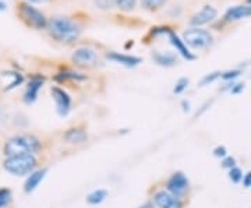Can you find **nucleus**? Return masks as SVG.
Returning <instances> with one entry per match:
<instances>
[{"label": "nucleus", "mask_w": 251, "mask_h": 208, "mask_svg": "<svg viewBox=\"0 0 251 208\" xmlns=\"http://www.w3.org/2000/svg\"><path fill=\"white\" fill-rule=\"evenodd\" d=\"M50 36L62 42V44H72L81 34V27L73 21L72 18L63 17V16H54L49 18L48 28Z\"/></svg>", "instance_id": "obj_1"}, {"label": "nucleus", "mask_w": 251, "mask_h": 208, "mask_svg": "<svg viewBox=\"0 0 251 208\" xmlns=\"http://www.w3.org/2000/svg\"><path fill=\"white\" fill-rule=\"evenodd\" d=\"M39 148H41V143L36 137L23 134V136H16L10 138L4 145V154L7 156L27 154L34 155L39 151Z\"/></svg>", "instance_id": "obj_2"}, {"label": "nucleus", "mask_w": 251, "mask_h": 208, "mask_svg": "<svg viewBox=\"0 0 251 208\" xmlns=\"http://www.w3.org/2000/svg\"><path fill=\"white\" fill-rule=\"evenodd\" d=\"M17 7L18 16L28 27L35 28V29H46L48 28L49 20L46 18V16L41 10H38L27 1H21Z\"/></svg>", "instance_id": "obj_3"}, {"label": "nucleus", "mask_w": 251, "mask_h": 208, "mask_svg": "<svg viewBox=\"0 0 251 208\" xmlns=\"http://www.w3.org/2000/svg\"><path fill=\"white\" fill-rule=\"evenodd\" d=\"M35 156L29 154L7 156L6 161H4V169L7 172L16 175V176H23V175L32 173V171L35 169Z\"/></svg>", "instance_id": "obj_4"}, {"label": "nucleus", "mask_w": 251, "mask_h": 208, "mask_svg": "<svg viewBox=\"0 0 251 208\" xmlns=\"http://www.w3.org/2000/svg\"><path fill=\"white\" fill-rule=\"evenodd\" d=\"M184 44L193 49H204L212 44V35L209 31L202 28H190L183 34Z\"/></svg>", "instance_id": "obj_5"}, {"label": "nucleus", "mask_w": 251, "mask_h": 208, "mask_svg": "<svg viewBox=\"0 0 251 208\" xmlns=\"http://www.w3.org/2000/svg\"><path fill=\"white\" fill-rule=\"evenodd\" d=\"M72 60L81 67H95L99 63L98 53L92 48L87 46L75 49L72 54Z\"/></svg>", "instance_id": "obj_6"}, {"label": "nucleus", "mask_w": 251, "mask_h": 208, "mask_svg": "<svg viewBox=\"0 0 251 208\" xmlns=\"http://www.w3.org/2000/svg\"><path fill=\"white\" fill-rule=\"evenodd\" d=\"M216 16H218V11H216L215 7H212V6H209V4H205L200 11H197L196 14L191 16V18L188 20V24H190L191 27L200 28L201 26H205L208 23L214 21L216 18Z\"/></svg>", "instance_id": "obj_7"}, {"label": "nucleus", "mask_w": 251, "mask_h": 208, "mask_svg": "<svg viewBox=\"0 0 251 208\" xmlns=\"http://www.w3.org/2000/svg\"><path fill=\"white\" fill-rule=\"evenodd\" d=\"M168 191L172 193L176 197H181L188 189V181L186 175L183 172H176L171 176V179L168 181Z\"/></svg>", "instance_id": "obj_8"}, {"label": "nucleus", "mask_w": 251, "mask_h": 208, "mask_svg": "<svg viewBox=\"0 0 251 208\" xmlns=\"http://www.w3.org/2000/svg\"><path fill=\"white\" fill-rule=\"evenodd\" d=\"M52 97H53L54 102H56V109H57V113L60 116H66L70 110L72 106V100L69 97V94L59 87H52Z\"/></svg>", "instance_id": "obj_9"}, {"label": "nucleus", "mask_w": 251, "mask_h": 208, "mask_svg": "<svg viewBox=\"0 0 251 208\" xmlns=\"http://www.w3.org/2000/svg\"><path fill=\"white\" fill-rule=\"evenodd\" d=\"M153 203L158 208H181L179 197L166 190H159L153 194Z\"/></svg>", "instance_id": "obj_10"}, {"label": "nucleus", "mask_w": 251, "mask_h": 208, "mask_svg": "<svg viewBox=\"0 0 251 208\" xmlns=\"http://www.w3.org/2000/svg\"><path fill=\"white\" fill-rule=\"evenodd\" d=\"M42 84H44V78H41V77H34L31 81L28 82L27 90H25V94H24L25 104L29 105V104H34L35 102L36 97H38V92L41 90Z\"/></svg>", "instance_id": "obj_11"}, {"label": "nucleus", "mask_w": 251, "mask_h": 208, "mask_svg": "<svg viewBox=\"0 0 251 208\" xmlns=\"http://www.w3.org/2000/svg\"><path fill=\"white\" fill-rule=\"evenodd\" d=\"M108 59L109 60L116 62V63L125 64L127 67H133V66H137L138 63H141V59H140V57H137V56H130V54L119 53V52H109Z\"/></svg>", "instance_id": "obj_12"}, {"label": "nucleus", "mask_w": 251, "mask_h": 208, "mask_svg": "<svg viewBox=\"0 0 251 208\" xmlns=\"http://www.w3.org/2000/svg\"><path fill=\"white\" fill-rule=\"evenodd\" d=\"M168 35H169V41H171L172 45L176 48V51H177L183 57H186L187 60H193V59H194V54H191L188 52L187 46L184 44V41H181L179 36L176 35L173 31H171V29L168 31Z\"/></svg>", "instance_id": "obj_13"}, {"label": "nucleus", "mask_w": 251, "mask_h": 208, "mask_svg": "<svg viewBox=\"0 0 251 208\" xmlns=\"http://www.w3.org/2000/svg\"><path fill=\"white\" fill-rule=\"evenodd\" d=\"M251 16V7L249 6H234L226 11L225 18L229 20V21H237V20H242V18L250 17Z\"/></svg>", "instance_id": "obj_14"}, {"label": "nucleus", "mask_w": 251, "mask_h": 208, "mask_svg": "<svg viewBox=\"0 0 251 208\" xmlns=\"http://www.w3.org/2000/svg\"><path fill=\"white\" fill-rule=\"evenodd\" d=\"M46 172H48V169H39V171H35V172H32L29 176H28L27 182H25V186H24V190L25 193H31V191H34L39 186V183L42 182V179L45 178Z\"/></svg>", "instance_id": "obj_15"}, {"label": "nucleus", "mask_w": 251, "mask_h": 208, "mask_svg": "<svg viewBox=\"0 0 251 208\" xmlns=\"http://www.w3.org/2000/svg\"><path fill=\"white\" fill-rule=\"evenodd\" d=\"M64 138L70 144H80V143H84L87 140V134L82 129H70L64 134Z\"/></svg>", "instance_id": "obj_16"}, {"label": "nucleus", "mask_w": 251, "mask_h": 208, "mask_svg": "<svg viewBox=\"0 0 251 208\" xmlns=\"http://www.w3.org/2000/svg\"><path fill=\"white\" fill-rule=\"evenodd\" d=\"M152 57L156 63L161 64V66H166V67L173 66V64L176 63V56L172 53H161V52H153Z\"/></svg>", "instance_id": "obj_17"}, {"label": "nucleus", "mask_w": 251, "mask_h": 208, "mask_svg": "<svg viewBox=\"0 0 251 208\" xmlns=\"http://www.w3.org/2000/svg\"><path fill=\"white\" fill-rule=\"evenodd\" d=\"M168 0H141V7L147 11H156L162 9Z\"/></svg>", "instance_id": "obj_18"}, {"label": "nucleus", "mask_w": 251, "mask_h": 208, "mask_svg": "<svg viewBox=\"0 0 251 208\" xmlns=\"http://www.w3.org/2000/svg\"><path fill=\"white\" fill-rule=\"evenodd\" d=\"M106 196H108V191L103 190V189H99V190L92 191L91 194H88V196H87V201H88V204L95 206V204L102 203L103 200L106 199Z\"/></svg>", "instance_id": "obj_19"}, {"label": "nucleus", "mask_w": 251, "mask_h": 208, "mask_svg": "<svg viewBox=\"0 0 251 208\" xmlns=\"http://www.w3.org/2000/svg\"><path fill=\"white\" fill-rule=\"evenodd\" d=\"M113 6L120 11H133L137 6V0H113Z\"/></svg>", "instance_id": "obj_20"}, {"label": "nucleus", "mask_w": 251, "mask_h": 208, "mask_svg": "<svg viewBox=\"0 0 251 208\" xmlns=\"http://www.w3.org/2000/svg\"><path fill=\"white\" fill-rule=\"evenodd\" d=\"M85 77L84 76H81L78 73H73V72H67V73H60L59 76H56V80H84Z\"/></svg>", "instance_id": "obj_21"}, {"label": "nucleus", "mask_w": 251, "mask_h": 208, "mask_svg": "<svg viewBox=\"0 0 251 208\" xmlns=\"http://www.w3.org/2000/svg\"><path fill=\"white\" fill-rule=\"evenodd\" d=\"M11 197V191L9 189H0V208L7 206Z\"/></svg>", "instance_id": "obj_22"}, {"label": "nucleus", "mask_w": 251, "mask_h": 208, "mask_svg": "<svg viewBox=\"0 0 251 208\" xmlns=\"http://www.w3.org/2000/svg\"><path fill=\"white\" fill-rule=\"evenodd\" d=\"M95 6L100 10H110L113 9V0H94Z\"/></svg>", "instance_id": "obj_23"}, {"label": "nucleus", "mask_w": 251, "mask_h": 208, "mask_svg": "<svg viewBox=\"0 0 251 208\" xmlns=\"http://www.w3.org/2000/svg\"><path fill=\"white\" fill-rule=\"evenodd\" d=\"M229 178H230V181L233 182V183H239V182L243 179V173L240 171V168H232L230 169V172H229Z\"/></svg>", "instance_id": "obj_24"}, {"label": "nucleus", "mask_w": 251, "mask_h": 208, "mask_svg": "<svg viewBox=\"0 0 251 208\" xmlns=\"http://www.w3.org/2000/svg\"><path fill=\"white\" fill-rule=\"evenodd\" d=\"M187 85H188V80L183 77V78H180L179 81L176 82V87H175L173 92H175V94H181L183 91L187 88Z\"/></svg>", "instance_id": "obj_25"}, {"label": "nucleus", "mask_w": 251, "mask_h": 208, "mask_svg": "<svg viewBox=\"0 0 251 208\" xmlns=\"http://www.w3.org/2000/svg\"><path fill=\"white\" fill-rule=\"evenodd\" d=\"M219 76H221V73H218V72L211 73V74H206L205 77L201 80V85H206V84H209V82H214Z\"/></svg>", "instance_id": "obj_26"}, {"label": "nucleus", "mask_w": 251, "mask_h": 208, "mask_svg": "<svg viewBox=\"0 0 251 208\" xmlns=\"http://www.w3.org/2000/svg\"><path fill=\"white\" fill-rule=\"evenodd\" d=\"M239 76H240V72H239V70H233V72L225 73L222 77H224L225 80H233V78L239 77Z\"/></svg>", "instance_id": "obj_27"}, {"label": "nucleus", "mask_w": 251, "mask_h": 208, "mask_svg": "<svg viewBox=\"0 0 251 208\" xmlns=\"http://www.w3.org/2000/svg\"><path fill=\"white\" fill-rule=\"evenodd\" d=\"M222 166L224 168H229V169H232V168H234V158H225L224 162H222Z\"/></svg>", "instance_id": "obj_28"}, {"label": "nucleus", "mask_w": 251, "mask_h": 208, "mask_svg": "<svg viewBox=\"0 0 251 208\" xmlns=\"http://www.w3.org/2000/svg\"><path fill=\"white\" fill-rule=\"evenodd\" d=\"M214 154H215V156L225 158V156H226V148H225V147H218V148H215Z\"/></svg>", "instance_id": "obj_29"}, {"label": "nucleus", "mask_w": 251, "mask_h": 208, "mask_svg": "<svg viewBox=\"0 0 251 208\" xmlns=\"http://www.w3.org/2000/svg\"><path fill=\"white\" fill-rule=\"evenodd\" d=\"M243 184L244 187H250L251 186V172H249L244 178H243Z\"/></svg>", "instance_id": "obj_30"}, {"label": "nucleus", "mask_w": 251, "mask_h": 208, "mask_svg": "<svg viewBox=\"0 0 251 208\" xmlns=\"http://www.w3.org/2000/svg\"><path fill=\"white\" fill-rule=\"evenodd\" d=\"M46 1L48 0H27V3H29V4H44Z\"/></svg>", "instance_id": "obj_31"}, {"label": "nucleus", "mask_w": 251, "mask_h": 208, "mask_svg": "<svg viewBox=\"0 0 251 208\" xmlns=\"http://www.w3.org/2000/svg\"><path fill=\"white\" fill-rule=\"evenodd\" d=\"M243 88H244V85H243V84H237V87L232 90V94H237V92H239V91H242Z\"/></svg>", "instance_id": "obj_32"}, {"label": "nucleus", "mask_w": 251, "mask_h": 208, "mask_svg": "<svg viewBox=\"0 0 251 208\" xmlns=\"http://www.w3.org/2000/svg\"><path fill=\"white\" fill-rule=\"evenodd\" d=\"M6 10V3H3L1 0H0V11H4Z\"/></svg>", "instance_id": "obj_33"}, {"label": "nucleus", "mask_w": 251, "mask_h": 208, "mask_svg": "<svg viewBox=\"0 0 251 208\" xmlns=\"http://www.w3.org/2000/svg\"><path fill=\"white\" fill-rule=\"evenodd\" d=\"M140 208H153V206L151 204V203H147V204H144L143 207H140Z\"/></svg>", "instance_id": "obj_34"}, {"label": "nucleus", "mask_w": 251, "mask_h": 208, "mask_svg": "<svg viewBox=\"0 0 251 208\" xmlns=\"http://www.w3.org/2000/svg\"><path fill=\"white\" fill-rule=\"evenodd\" d=\"M181 105H183V106H184V110H188V102H186V101H183V104H181Z\"/></svg>", "instance_id": "obj_35"}, {"label": "nucleus", "mask_w": 251, "mask_h": 208, "mask_svg": "<svg viewBox=\"0 0 251 208\" xmlns=\"http://www.w3.org/2000/svg\"><path fill=\"white\" fill-rule=\"evenodd\" d=\"M249 3H250V4H251V0H249Z\"/></svg>", "instance_id": "obj_36"}]
</instances>
